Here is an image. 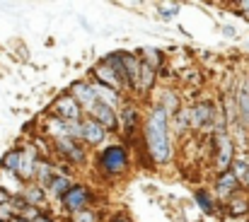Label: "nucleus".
Segmentation results:
<instances>
[{
  "mask_svg": "<svg viewBox=\"0 0 249 222\" xmlns=\"http://www.w3.org/2000/svg\"><path fill=\"white\" fill-rule=\"evenodd\" d=\"M143 138H145V152L150 154L153 164H167L174 157L172 148V138H169V116L162 106H153L143 128Z\"/></svg>",
  "mask_w": 249,
  "mask_h": 222,
  "instance_id": "nucleus-1",
  "label": "nucleus"
},
{
  "mask_svg": "<svg viewBox=\"0 0 249 222\" xmlns=\"http://www.w3.org/2000/svg\"><path fill=\"white\" fill-rule=\"evenodd\" d=\"M94 164H97V171L114 179V176H121L128 171L131 167V157H128V150L124 143H111L107 148H102L94 157Z\"/></svg>",
  "mask_w": 249,
  "mask_h": 222,
  "instance_id": "nucleus-2",
  "label": "nucleus"
},
{
  "mask_svg": "<svg viewBox=\"0 0 249 222\" xmlns=\"http://www.w3.org/2000/svg\"><path fill=\"white\" fill-rule=\"evenodd\" d=\"M215 119H218V106L208 99L196 102L189 106V128L194 133H215Z\"/></svg>",
  "mask_w": 249,
  "mask_h": 222,
  "instance_id": "nucleus-3",
  "label": "nucleus"
},
{
  "mask_svg": "<svg viewBox=\"0 0 249 222\" xmlns=\"http://www.w3.org/2000/svg\"><path fill=\"white\" fill-rule=\"evenodd\" d=\"M235 162V143L228 133H215L213 136V169L218 174H225L232 169Z\"/></svg>",
  "mask_w": 249,
  "mask_h": 222,
  "instance_id": "nucleus-4",
  "label": "nucleus"
},
{
  "mask_svg": "<svg viewBox=\"0 0 249 222\" xmlns=\"http://www.w3.org/2000/svg\"><path fill=\"white\" fill-rule=\"evenodd\" d=\"M92 203H94V196H92V191H89L85 184H75V186L61 198V208L68 210V215H71V213H78V210H87Z\"/></svg>",
  "mask_w": 249,
  "mask_h": 222,
  "instance_id": "nucleus-5",
  "label": "nucleus"
},
{
  "mask_svg": "<svg viewBox=\"0 0 249 222\" xmlns=\"http://www.w3.org/2000/svg\"><path fill=\"white\" fill-rule=\"evenodd\" d=\"M53 116L63 119V121H83L85 119V109L75 102V97L71 92L61 94L56 102H53Z\"/></svg>",
  "mask_w": 249,
  "mask_h": 222,
  "instance_id": "nucleus-6",
  "label": "nucleus"
},
{
  "mask_svg": "<svg viewBox=\"0 0 249 222\" xmlns=\"http://www.w3.org/2000/svg\"><path fill=\"white\" fill-rule=\"evenodd\" d=\"M85 114H87V116H92L97 123H102V126H104L109 133H116V131H119V126H121V121H119V114H116L111 106L102 104L99 99H97V102H94V104H92V106H89Z\"/></svg>",
  "mask_w": 249,
  "mask_h": 222,
  "instance_id": "nucleus-7",
  "label": "nucleus"
},
{
  "mask_svg": "<svg viewBox=\"0 0 249 222\" xmlns=\"http://www.w3.org/2000/svg\"><path fill=\"white\" fill-rule=\"evenodd\" d=\"M119 121H121V131L126 138H133L141 128V109L136 102H126L124 109L119 111Z\"/></svg>",
  "mask_w": 249,
  "mask_h": 222,
  "instance_id": "nucleus-8",
  "label": "nucleus"
},
{
  "mask_svg": "<svg viewBox=\"0 0 249 222\" xmlns=\"http://www.w3.org/2000/svg\"><path fill=\"white\" fill-rule=\"evenodd\" d=\"M53 150H56L58 157L68 159L71 164H85V148H80V143L73 140V138L56 140V143H53Z\"/></svg>",
  "mask_w": 249,
  "mask_h": 222,
  "instance_id": "nucleus-9",
  "label": "nucleus"
},
{
  "mask_svg": "<svg viewBox=\"0 0 249 222\" xmlns=\"http://www.w3.org/2000/svg\"><path fill=\"white\" fill-rule=\"evenodd\" d=\"M92 85V92H94V97L102 102V104H107V106H111L116 114L124 109V97H121V92H116V89H111V87H107V85H102V82H97V80H92L89 82Z\"/></svg>",
  "mask_w": 249,
  "mask_h": 222,
  "instance_id": "nucleus-10",
  "label": "nucleus"
},
{
  "mask_svg": "<svg viewBox=\"0 0 249 222\" xmlns=\"http://www.w3.org/2000/svg\"><path fill=\"white\" fill-rule=\"evenodd\" d=\"M119 58H121V66L131 80V87L136 92L138 82H141V70H143V61L138 58V53H131V51H119Z\"/></svg>",
  "mask_w": 249,
  "mask_h": 222,
  "instance_id": "nucleus-11",
  "label": "nucleus"
},
{
  "mask_svg": "<svg viewBox=\"0 0 249 222\" xmlns=\"http://www.w3.org/2000/svg\"><path fill=\"white\" fill-rule=\"evenodd\" d=\"M107 128L102 123H97L92 116H85L83 119V140L87 145H102L104 138H107Z\"/></svg>",
  "mask_w": 249,
  "mask_h": 222,
  "instance_id": "nucleus-12",
  "label": "nucleus"
},
{
  "mask_svg": "<svg viewBox=\"0 0 249 222\" xmlns=\"http://www.w3.org/2000/svg\"><path fill=\"white\" fill-rule=\"evenodd\" d=\"M237 191H240V181H237V176L232 171L218 174V179H215V196L218 198L228 201V198L237 196Z\"/></svg>",
  "mask_w": 249,
  "mask_h": 222,
  "instance_id": "nucleus-13",
  "label": "nucleus"
},
{
  "mask_svg": "<svg viewBox=\"0 0 249 222\" xmlns=\"http://www.w3.org/2000/svg\"><path fill=\"white\" fill-rule=\"evenodd\" d=\"M36 164H39V154L34 152V148L22 150V162H19V169H17L19 181H32L36 176Z\"/></svg>",
  "mask_w": 249,
  "mask_h": 222,
  "instance_id": "nucleus-14",
  "label": "nucleus"
},
{
  "mask_svg": "<svg viewBox=\"0 0 249 222\" xmlns=\"http://www.w3.org/2000/svg\"><path fill=\"white\" fill-rule=\"evenodd\" d=\"M92 75H94V80H97V82H102V85H107V87H111V89L121 92V82H119V77H116V70H114L104 58L92 68Z\"/></svg>",
  "mask_w": 249,
  "mask_h": 222,
  "instance_id": "nucleus-15",
  "label": "nucleus"
},
{
  "mask_svg": "<svg viewBox=\"0 0 249 222\" xmlns=\"http://www.w3.org/2000/svg\"><path fill=\"white\" fill-rule=\"evenodd\" d=\"M73 186H75V181L71 179V174H68V171H56V176H53L51 186L46 188V193L61 201V198H63V196H66V193H68Z\"/></svg>",
  "mask_w": 249,
  "mask_h": 222,
  "instance_id": "nucleus-16",
  "label": "nucleus"
},
{
  "mask_svg": "<svg viewBox=\"0 0 249 222\" xmlns=\"http://www.w3.org/2000/svg\"><path fill=\"white\" fill-rule=\"evenodd\" d=\"M71 94L75 97V102L83 106L85 111L97 102V97H94V92H92V85L89 82H85V80H80V82H73L71 85Z\"/></svg>",
  "mask_w": 249,
  "mask_h": 222,
  "instance_id": "nucleus-17",
  "label": "nucleus"
},
{
  "mask_svg": "<svg viewBox=\"0 0 249 222\" xmlns=\"http://www.w3.org/2000/svg\"><path fill=\"white\" fill-rule=\"evenodd\" d=\"M56 164L51 162V159H46V157H39V164H36V181H39V186L46 191L49 186H51V181H53V176H56Z\"/></svg>",
  "mask_w": 249,
  "mask_h": 222,
  "instance_id": "nucleus-18",
  "label": "nucleus"
},
{
  "mask_svg": "<svg viewBox=\"0 0 249 222\" xmlns=\"http://www.w3.org/2000/svg\"><path fill=\"white\" fill-rule=\"evenodd\" d=\"M22 198H24V203L27 205H34V208H41L44 210V205H46V191L36 184H29V186H24V191H22Z\"/></svg>",
  "mask_w": 249,
  "mask_h": 222,
  "instance_id": "nucleus-19",
  "label": "nucleus"
},
{
  "mask_svg": "<svg viewBox=\"0 0 249 222\" xmlns=\"http://www.w3.org/2000/svg\"><path fill=\"white\" fill-rule=\"evenodd\" d=\"M158 106H162L167 111V116L169 119H174L177 114H179V92L177 89H172V87H167L165 92H162V97H160V102H158Z\"/></svg>",
  "mask_w": 249,
  "mask_h": 222,
  "instance_id": "nucleus-20",
  "label": "nucleus"
},
{
  "mask_svg": "<svg viewBox=\"0 0 249 222\" xmlns=\"http://www.w3.org/2000/svg\"><path fill=\"white\" fill-rule=\"evenodd\" d=\"M138 58L145 63V66H150V68H155V70H160V68H165V53L160 51V49H153V46H145V49H141V53H138Z\"/></svg>",
  "mask_w": 249,
  "mask_h": 222,
  "instance_id": "nucleus-21",
  "label": "nucleus"
},
{
  "mask_svg": "<svg viewBox=\"0 0 249 222\" xmlns=\"http://www.w3.org/2000/svg\"><path fill=\"white\" fill-rule=\"evenodd\" d=\"M230 171L237 176L240 186L249 188V157L247 154H235V162H232V169Z\"/></svg>",
  "mask_w": 249,
  "mask_h": 222,
  "instance_id": "nucleus-22",
  "label": "nucleus"
},
{
  "mask_svg": "<svg viewBox=\"0 0 249 222\" xmlns=\"http://www.w3.org/2000/svg\"><path fill=\"white\" fill-rule=\"evenodd\" d=\"M19 162H22V150L12 148V150H7V152L2 154V159H0V169H2V171H10V174H17Z\"/></svg>",
  "mask_w": 249,
  "mask_h": 222,
  "instance_id": "nucleus-23",
  "label": "nucleus"
},
{
  "mask_svg": "<svg viewBox=\"0 0 249 222\" xmlns=\"http://www.w3.org/2000/svg\"><path fill=\"white\" fill-rule=\"evenodd\" d=\"M155 82H158V70L143 63V70H141V82H138L136 92H141V94H148V92L155 87Z\"/></svg>",
  "mask_w": 249,
  "mask_h": 222,
  "instance_id": "nucleus-24",
  "label": "nucleus"
},
{
  "mask_svg": "<svg viewBox=\"0 0 249 222\" xmlns=\"http://www.w3.org/2000/svg\"><path fill=\"white\" fill-rule=\"evenodd\" d=\"M237 111H240L242 121L249 126V80L237 89Z\"/></svg>",
  "mask_w": 249,
  "mask_h": 222,
  "instance_id": "nucleus-25",
  "label": "nucleus"
},
{
  "mask_svg": "<svg viewBox=\"0 0 249 222\" xmlns=\"http://www.w3.org/2000/svg\"><path fill=\"white\" fill-rule=\"evenodd\" d=\"M194 201H196V205H198L206 215H213V213H215V203H213V198H211V193H208L206 188H196V191H194Z\"/></svg>",
  "mask_w": 249,
  "mask_h": 222,
  "instance_id": "nucleus-26",
  "label": "nucleus"
},
{
  "mask_svg": "<svg viewBox=\"0 0 249 222\" xmlns=\"http://www.w3.org/2000/svg\"><path fill=\"white\" fill-rule=\"evenodd\" d=\"M228 213H230L232 218H240V215L249 213V201L242 198V196H232L230 203H228Z\"/></svg>",
  "mask_w": 249,
  "mask_h": 222,
  "instance_id": "nucleus-27",
  "label": "nucleus"
},
{
  "mask_svg": "<svg viewBox=\"0 0 249 222\" xmlns=\"http://www.w3.org/2000/svg\"><path fill=\"white\" fill-rule=\"evenodd\" d=\"M71 222H97V213L94 210H78V213H71Z\"/></svg>",
  "mask_w": 249,
  "mask_h": 222,
  "instance_id": "nucleus-28",
  "label": "nucleus"
},
{
  "mask_svg": "<svg viewBox=\"0 0 249 222\" xmlns=\"http://www.w3.org/2000/svg\"><path fill=\"white\" fill-rule=\"evenodd\" d=\"M158 12H160L165 19H169V17H174V15L179 12V5H174V2H158Z\"/></svg>",
  "mask_w": 249,
  "mask_h": 222,
  "instance_id": "nucleus-29",
  "label": "nucleus"
},
{
  "mask_svg": "<svg viewBox=\"0 0 249 222\" xmlns=\"http://www.w3.org/2000/svg\"><path fill=\"white\" fill-rule=\"evenodd\" d=\"M41 213H44L41 208H34V205H24V210L19 213V218H22L24 222H34L36 218H39V215H41Z\"/></svg>",
  "mask_w": 249,
  "mask_h": 222,
  "instance_id": "nucleus-30",
  "label": "nucleus"
},
{
  "mask_svg": "<svg viewBox=\"0 0 249 222\" xmlns=\"http://www.w3.org/2000/svg\"><path fill=\"white\" fill-rule=\"evenodd\" d=\"M235 7H237V10L242 12V17H245V19H249V0H242V2H237Z\"/></svg>",
  "mask_w": 249,
  "mask_h": 222,
  "instance_id": "nucleus-31",
  "label": "nucleus"
},
{
  "mask_svg": "<svg viewBox=\"0 0 249 222\" xmlns=\"http://www.w3.org/2000/svg\"><path fill=\"white\" fill-rule=\"evenodd\" d=\"M109 222H133V220H131L126 213H114V215L109 218Z\"/></svg>",
  "mask_w": 249,
  "mask_h": 222,
  "instance_id": "nucleus-32",
  "label": "nucleus"
},
{
  "mask_svg": "<svg viewBox=\"0 0 249 222\" xmlns=\"http://www.w3.org/2000/svg\"><path fill=\"white\" fill-rule=\"evenodd\" d=\"M10 198H12V196H10L7 191H2V188H0V205H7V203H10Z\"/></svg>",
  "mask_w": 249,
  "mask_h": 222,
  "instance_id": "nucleus-33",
  "label": "nucleus"
},
{
  "mask_svg": "<svg viewBox=\"0 0 249 222\" xmlns=\"http://www.w3.org/2000/svg\"><path fill=\"white\" fill-rule=\"evenodd\" d=\"M0 222H2V220H0Z\"/></svg>",
  "mask_w": 249,
  "mask_h": 222,
  "instance_id": "nucleus-34",
  "label": "nucleus"
}]
</instances>
